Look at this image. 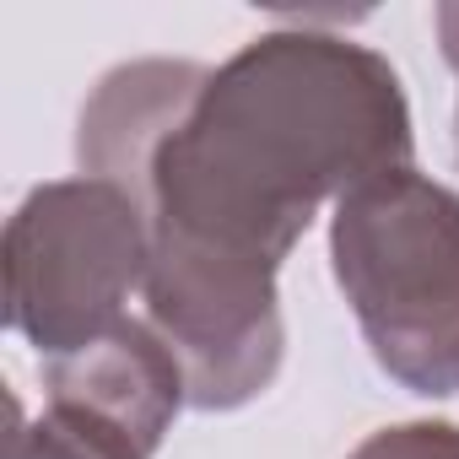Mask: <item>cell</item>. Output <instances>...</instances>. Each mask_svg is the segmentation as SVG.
Masks as SVG:
<instances>
[{
  "label": "cell",
  "mask_w": 459,
  "mask_h": 459,
  "mask_svg": "<svg viewBox=\"0 0 459 459\" xmlns=\"http://www.w3.org/2000/svg\"><path fill=\"white\" fill-rule=\"evenodd\" d=\"M400 71L325 28H276L233 60H125L76 125V162L119 184L152 260L281 276L325 200L411 168Z\"/></svg>",
  "instance_id": "6da1fadb"
},
{
  "label": "cell",
  "mask_w": 459,
  "mask_h": 459,
  "mask_svg": "<svg viewBox=\"0 0 459 459\" xmlns=\"http://www.w3.org/2000/svg\"><path fill=\"white\" fill-rule=\"evenodd\" d=\"M330 265L373 362L421 400L459 394V189L394 168L335 200Z\"/></svg>",
  "instance_id": "7a4b0ae2"
},
{
  "label": "cell",
  "mask_w": 459,
  "mask_h": 459,
  "mask_svg": "<svg viewBox=\"0 0 459 459\" xmlns=\"http://www.w3.org/2000/svg\"><path fill=\"white\" fill-rule=\"evenodd\" d=\"M6 325L44 357H76L130 314L146 287L152 233L141 205L92 173L55 178L22 195L6 221Z\"/></svg>",
  "instance_id": "3957f363"
},
{
  "label": "cell",
  "mask_w": 459,
  "mask_h": 459,
  "mask_svg": "<svg viewBox=\"0 0 459 459\" xmlns=\"http://www.w3.org/2000/svg\"><path fill=\"white\" fill-rule=\"evenodd\" d=\"M44 389H49V405L103 421L108 432L135 443L146 459L162 448L173 416L189 405L184 368L146 319H125L87 351L49 362Z\"/></svg>",
  "instance_id": "277c9868"
},
{
  "label": "cell",
  "mask_w": 459,
  "mask_h": 459,
  "mask_svg": "<svg viewBox=\"0 0 459 459\" xmlns=\"http://www.w3.org/2000/svg\"><path fill=\"white\" fill-rule=\"evenodd\" d=\"M6 459H146V454L82 411L44 405V416H33V421L17 416V427L6 437Z\"/></svg>",
  "instance_id": "5b68a950"
},
{
  "label": "cell",
  "mask_w": 459,
  "mask_h": 459,
  "mask_svg": "<svg viewBox=\"0 0 459 459\" xmlns=\"http://www.w3.org/2000/svg\"><path fill=\"white\" fill-rule=\"evenodd\" d=\"M346 459H459V427L454 421H394L368 432Z\"/></svg>",
  "instance_id": "8992f818"
},
{
  "label": "cell",
  "mask_w": 459,
  "mask_h": 459,
  "mask_svg": "<svg viewBox=\"0 0 459 459\" xmlns=\"http://www.w3.org/2000/svg\"><path fill=\"white\" fill-rule=\"evenodd\" d=\"M432 22H437V44H443V60H448V65H454V76H459V0L437 6V12H432Z\"/></svg>",
  "instance_id": "52a82bcc"
}]
</instances>
